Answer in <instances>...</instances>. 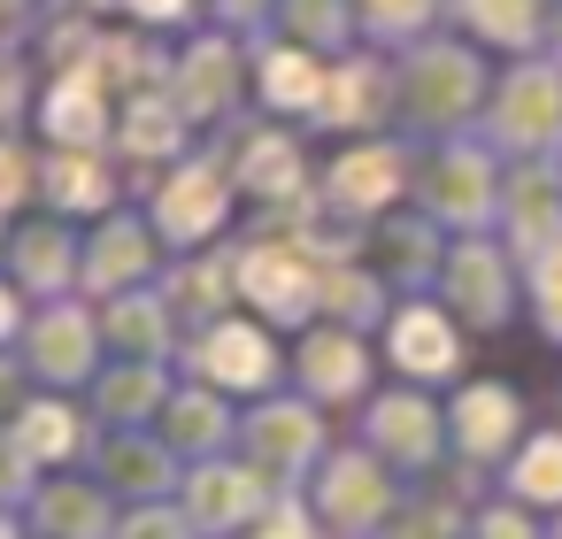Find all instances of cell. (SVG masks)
I'll list each match as a JSON object with an SVG mask.
<instances>
[{
	"label": "cell",
	"instance_id": "obj_2",
	"mask_svg": "<svg viewBox=\"0 0 562 539\" xmlns=\"http://www.w3.org/2000/svg\"><path fill=\"white\" fill-rule=\"evenodd\" d=\"M139 9H178V0H139Z\"/></svg>",
	"mask_w": 562,
	"mask_h": 539
},
{
	"label": "cell",
	"instance_id": "obj_1",
	"mask_svg": "<svg viewBox=\"0 0 562 539\" xmlns=\"http://www.w3.org/2000/svg\"><path fill=\"white\" fill-rule=\"evenodd\" d=\"M278 93L285 101H308V63H278Z\"/></svg>",
	"mask_w": 562,
	"mask_h": 539
}]
</instances>
